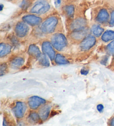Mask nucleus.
<instances>
[{
  "mask_svg": "<svg viewBox=\"0 0 114 126\" xmlns=\"http://www.w3.org/2000/svg\"><path fill=\"white\" fill-rule=\"evenodd\" d=\"M88 34H89V30L86 27L82 30L71 31L69 37L72 42L80 43Z\"/></svg>",
  "mask_w": 114,
  "mask_h": 126,
  "instance_id": "nucleus-5",
  "label": "nucleus"
},
{
  "mask_svg": "<svg viewBox=\"0 0 114 126\" xmlns=\"http://www.w3.org/2000/svg\"><path fill=\"white\" fill-rule=\"evenodd\" d=\"M41 48H42L43 53L48 56L51 61L52 62L55 61L56 54L54 49V47L51 44V42L49 41H44L42 43Z\"/></svg>",
  "mask_w": 114,
  "mask_h": 126,
  "instance_id": "nucleus-8",
  "label": "nucleus"
},
{
  "mask_svg": "<svg viewBox=\"0 0 114 126\" xmlns=\"http://www.w3.org/2000/svg\"><path fill=\"white\" fill-rule=\"evenodd\" d=\"M108 59H109L108 56H104V57H103L102 60L101 61V64L102 65H104V66H106L107 63V61H108Z\"/></svg>",
  "mask_w": 114,
  "mask_h": 126,
  "instance_id": "nucleus-28",
  "label": "nucleus"
},
{
  "mask_svg": "<svg viewBox=\"0 0 114 126\" xmlns=\"http://www.w3.org/2000/svg\"><path fill=\"white\" fill-rule=\"evenodd\" d=\"M101 39L102 41L105 43L113 41L114 40V31L111 30H107L104 32L102 34Z\"/></svg>",
  "mask_w": 114,
  "mask_h": 126,
  "instance_id": "nucleus-20",
  "label": "nucleus"
},
{
  "mask_svg": "<svg viewBox=\"0 0 114 126\" xmlns=\"http://www.w3.org/2000/svg\"><path fill=\"white\" fill-rule=\"evenodd\" d=\"M12 46L8 43H1L0 44V57L1 58L5 57L11 51Z\"/></svg>",
  "mask_w": 114,
  "mask_h": 126,
  "instance_id": "nucleus-18",
  "label": "nucleus"
},
{
  "mask_svg": "<svg viewBox=\"0 0 114 126\" xmlns=\"http://www.w3.org/2000/svg\"><path fill=\"white\" fill-rule=\"evenodd\" d=\"M51 9V5L48 0H36L30 8L31 14L42 15L46 14Z\"/></svg>",
  "mask_w": 114,
  "mask_h": 126,
  "instance_id": "nucleus-2",
  "label": "nucleus"
},
{
  "mask_svg": "<svg viewBox=\"0 0 114 126\" xmlns=\"http://www.w3.org/2000/svg\"><path fill=\"white\" fill-rule=\"evenodd\" d=\"M31 2L30 0H22L19 5L20 7L22 10H26L30 7Z\"/></svg>",
  "mask_w": 114,
  "mask_h": 126,
  "instance_id": "nucleus-23",
  "label": "nucleus"
},
{
  "mask_svg": "<svg viewBox=\"0 0 114 126\" xmlns=\"http://www.w3.org/2000/svg\"><path fill=\"white\" fill-rule=\"evenodd\" d=\"M50 42L54 48L57 51H61L67 47L68 41L66 36L62 33H54L50 38Z\"/></svg>",
  "mask_w": 114,
  "mask_h": 126,
  "instance_id": "nucleus-3",
  "label": "nucleus"
},
{
  "mask_svg": "<svg viewBox=\"0 0 114 126\" xmlns=\"http://www.w3.org/2000/svg\"><path fill=\"white\" fill-rule=\"evenodd\" d=\"M55 62L56 63V64L59 65L66 64L70 63L69 60H67L64 56L60 53L56 54L55 58Z\"/></svg>",
  "mask_w": 114,
  "mask_h": 126,
  "instance_id": "nucleus-21",
  "label": "nucleus"
},
{
  "mask_svg": "<svg viewBox=\"0 0 114 126\" xmlns=\"http://www.w3.org/2000/svg\"><path fill=\"white\" fill-rule=\"evenodd\" d=\"M46 101L38 96L30 97L27 100V105L31 110H33L39 109L42 105L46 103Z\"/></svg>",
  "mask_w": 114,
  "mask_h": 126,
  "instance_id": "nucleus-9",
  "label": "nucleus"
},
{
  "mask_svg": "<svg viewBox=\"0 0 114 126\" xmlns=\"http://www.w3.org/2000/svg\"><path fill=\"white\" fill-rule=\"evenodd\" d=\"M106 49L109 55H114V40L107 45Z\"/></svg>",
  "mask_w": 114,
  "mask_h": 126,
  "instance_id": "nucleus-24",
  "label": "nucleus"
},
{
  "mask_svg": "<svg viewBox=\"0 0 114 126\" xmlns=\"http://www.w3.org/2000/svg\"><path fill=\"white\" fill-rule=\"evenodd\" d=\"M18 37L15 35H11L9 37V40L10 42L11 43V44L13 46H18L19 45V40H18Z\"/></svg>",
  "mask_w": 114,
  "mask_h": 126,
  "instance_id": "nucleus-25",
  "label": "nucleus"
},
{
  "mask_svg": "<svg viewBox=\"0 0 114 126\" xmlns=\"http://www.w3.org/2000/svg\"><path fill=\"white\" fill-rule=\"evenodd\" d=\"M51 106L49 104H45L39 108L38 113L42 122L46 121L49 118L51 114Z\"/></svg>",
  "mask_w": 114,
  "mask_h": 126,
  "instance_id": "nucleus-13",
  "label": "nucleus"
},
{
  "mask_svg": "<svg viewBox=\"0 0 114 126\" xmlns=\"http://www.w3.org/2000/svg\"><path fill=\"white\" fill-rule=\"evenodd\" d=\"M27 120L31 124L40 123L42 121L38 113L35 111H31L30 113L27 117Z\"/></svg>",
  "mask_w": 114,
  "mask_h": 126,
  "instance_id": "nucleus-19",
  "label": "nucleus"
},
{
  "mask_svg": "<svg viewBox=\"0 0 114 126\" xmlns=\"http://www.w3.org/2000/svg\"><path fill=\"white\" fill-rule=\"evenodd\" d=\"M25 62V59L21 56L13 57L10 60V66L11 68L15 69H19L23 66Z\"/></svg>",
  "mask_w": 114,
  "mask_h": 126,
  "instance_id": "nucleus-14",
  "label": "nucleus"
},
{
  "mask_svg": "<svg viewBox=\"0 0 114 126\" xmlns=\"http://www.w3.org/2000/svg\"><path fill=\"white\" fill-rule=\"evenodd\" d=\"M38 63L40 64V66L42 67H49L50 65L49 59L47 57V55H45V53L42 54L41 57L39 58Z\"/></svg>",
  "mask_w": 114,
  "mask_h": 126,
  "instance_id": "nucleus-22",
  "label": "nucleus"
},
{
  "mask_svg": "<svg viewBox=\"0 0 114 126\" xmlns=\"http://www.w3.org/2000/svg\"><path fill=\"white\" fill-rule=\"evenodd\" d=\"M113 63H114V57H113Z\"/></svg>",
  "mask_w": 114,
  "mask_h": 126,
  "instance_id": "nucleus-34",
  "label": "nucleus"
},
{
  "mask_svg": "<svg viewBox=\"0 0 114 126\" xmlns=\"http://www.w3.org/2000/svg\"><path fill=\"white\" fill-rule=\"evenodd\" d=\"M89 72V70L86 69H82L80 71V73L82 75H87Z\"/></svg>",
  "mask_w": 114,
  "mask_h": 126,
  "instance_id": "nucleus-31",
  "label": "nucleus"
},
{
  "mask_svg": "<svg viewBox=\"0 0 114 126\" xmlns=\"http://www.w3.org/2000/svg\"><path fill=\"white\" fill-rule=\"evenodd\" d=\"M61 24V19L57 15H51L42 22L39 29L43 34H52L57 32Z\"/></svg>",
  "mask_w": 114,
  "mask_h": 126,
  "instance_id": "nucleus-1",
  "label": "nucleus"
},
{
  "mask_svg": "<svg viewBox=\"0 0 114 126\" xmlns=\"http://www.w3.org/2000/svg\"><path fill=\"white\" fill-rule=\"evenodd\" d=\"M87 22L84 17H77L71 21L69 25L70 32L76 30H80L87 27Z\"/></svg>",
  "mask_w": 114,
  "mask_h": 126,
  "instance_id": "nucleus-10",
  "label": "nucleus"
},
{
  "mask_svg": "<svg viewBox=\"0 0 114 126\" xmlns=\"http://www.w3.org/2000/svg\"><path fill=\"white\" fill-rule=\"evenodd\" d=\"M80 43L79 48L81 51H89L96 45V37L93 34H88Z\"/></svg>",
  "mask_w": 114,
  "mask_h": 126,
  "instance_id": "nucleus-6",
  "label": "nucleus"
},
{
  "mask_svg": "<svg viewBox=\"0 0 114 126\" xmlns=\"http://www.w3.org/2000/svg\"><path fill=\"white\" fill-rule=\"evenodd\" d=\"M54 4H55V6L56 8H58L61 6V0H55Z\"/></svg>",
  "mask_w": 114,
  "mask_h": 126,
  "instance_id": "nucleus-30",
  "label": "nucleus"
},
{
  "mask_svg": "<svg viewBox=\"0 0 114 126\" xmlns=\"http://www.w3.org/2000/svg\"><path fill=\"white\" fill-rule=\"evenodd\" d=\"M96 108H97V110H98V111L101 113V112H103L104 107V106H103V105H102V104H99V105H97V107H96Z\"/></svg>",
  "mask_w": 114,
  "mask_h": 126,
  "instance_id": "nucleus-29",
  "label": "nucleus"
},
{
  "mask_svg": "<svg viewBox=\"0 0 114 126\" xmlns=\"http://www.w3.org/2000/svg\"><path fill=\"white\" fill-rule=\"evenodd\" d=\"M22 21L25 22L28 25L32 27H36L40 26L43 22L41 17L35 14L26 15L22 17Z\"/></svg>",
  "mask_w": 114,
  "mask_h": 126,
  "instance_id": "nucleus-7",
  "label": "nucleus"
},
{
  "mask_svg": "<svg viewBox=\"0 0 114 126\" xmlns=\"http://www.w3.org/2000/svg\"><path fill=\"white\" fill-rule=\"evenodd\" d=\"M110 16L109 13L107 9L105 8H101L98 11L95 16V21L100 25H106L109 23Z\"/></svg>",
  "mask_w": 114,
  "mask_h": 126,
  "instance_id": "nucleus-11",
  "label": "nucleus"
},
{
  "mask_svg": "<svg viewBox=\"0 0 114 126\" xmlns=\"http://www.w3.org/2000/svg\"><path fill=\"white\" fill-rule=\"evenodd\" d=\"M109 25L110 26H114V10L111 12L110 15V18Z\"/></svg>",
  "mask_w": 114,
  "mask_h": 126,
  "instance_id": "nucleus-27",
  "label": "nucleus"
},
{
  "mask_svg": "<svg viewBox=\"0 0 114 126\" xmlns=\"http://www.w3.org/2000/svg\"><path fill=\"white\" fill-rule=\"evenodd\" d=\"M3 5H2V4H1V11H2L3 10Z\"/></svg>",
  "mask_w": 114,
  "mask_h": 126,
  "instance_id": "nucleus-33",
  "label": "nucleus"
},
{
  "mask_svg": "<svg viewBox=\"0 0 114 126\" xmlns=\"http://www.w3.org/2000/svg\"><path fill=\"white\" fill-rule=\"evenodd\" d=\"M7 1H14V0H7Z\"/></svg>",
  "mask_w": 114,
  "mask_h": 126,
  "instance_id": "nucleus-35",
  "label": "nucleus"
},
{
  "mask_svg": "<svg viewBox=\"0 0 114 126\" xmlns=\"http://www.w3.org/2000/svg\"><path fill=\"white\" fill-rule=\"evenodd\" d=\"M27 106L26 103L22 101H17L13 109V112L17 119L22 118L26 113Z\"/></svg>",
  "mask_w": 114,
  "mask_h": 126,
  "instance_id": "nucleus-12",
  "label": "nucleus"
},
{
  "mask_svg": "<svg viewBox=\"0 0 114 126\" xmlns=\"http://www.w3.org/2000/svg\"><path fill=\"white\" fill-rule=\"evenodd\" d=\"M90 31L93 35L96 37H99L104 32V29L100 24H94L91 26Z\"/></svg>",
  "mask_w": 114,
  "mask_h": 126,
  "instance_id": "nucleus-17",
  "label": "nucleus"
},
{
  "mask_svg": "<svg viewBox=\"0 0 114 126\" xmlns=\"http://www.w3.org/2000/svg\"><path fill=\"white\" fill-rule=\"evenodd\" d=\"M63 14H65L66 17L67 18L71 20H73L74 18L75 12V8L73 5H67L63 6L62 8Z\"/></svg>",
  "mask_w": 114,
  "mask_h": 126,
  "instance_id": "nucleus-16",
  "label": "nucleus"
},
{
  "mask_svg": "<svg viewBox=\"0 0 114 126\" xmlns=\"http://www.w3.org/2000/svg\"><path fill=\"white\" fill-rule=\"evenodd\" d=\"M28 53L29 54L30 57L35 60H38L42 55L38 47L35 44H31L30 45L28 49Z\"/></svg>",
  "mask_w": 114,
  "mask_h": 126,
  "instance_id": "nucleus-15",
  "label": "nucleus"
},
{
  "mask_svg": "<svg viewBox=\"0 0 114 126\" xmlns=\"http://www.w3.org/2000/svg\"><path fill=\"white\" fill-rule=\"evenodd\" d=\"M109 125L114 126V116L112 117L109 121Z\"/></svg>",
  "mask_w": 114,
  "mask_h": 126,
  "instance_id": "nucleus-32",
  "label": "nucleus"
},
{
  "mask_svg": "<svg viewBox=\"0 0 114 126\" xmlns=\"http://www.w3.org/2000/svg\"><path fill=\"white\" fill-rule=\"evenodd\" d=\"M14 31L18 38H25L28 35L30 32L29 25L23 21H19L15 26Z\"/></svg>",
  "mask_w": 114,
  "mask_h": 126,
  "instance_id": "nucleus-4",
  "label": "nucleus"
},
{
  "mask_svg": "<svg viewBox=\"0 0 114 126\" xmlns=\"http://www.w3.org/2000/svg\"><path fill=\"white\" fill-rule=\"evenodd\" d=\"M7 69V64L6 63H3L1 64V69H0V73H1V76H2L5 75L6 71Z\"/></svg>",
  "mask_w": 114,
  "mask_h": 126,
  "instance_id": "nucleus-26",
  "label": "nucleus"
}]
</instances>
